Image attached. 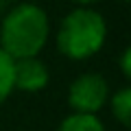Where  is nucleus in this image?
Returning a JSON list of instances; mask_svg holds the SVG:
<instances>
[{
  "label": "nucleus",
  "mask_w": 131,
  "mask_h": 131,
  "mask_svg": "<svg viewBox=\"0 0 131 131\" xmlns=\"http://www.w3.org/2000/svg\"><path fill=\"white\" fill-rule=\"evenodd\" d=\"M129 61H131V50H129V48H125V50H122V55H120V63H122V74H125V77H129V74H131Z\"/></svg>",
  "instance_id": "obj_8"
},
{
  "label": "nucleus",
  "mask_w": 131,
  "mask_h": 131,
  "mask_svg": "<svg viewBox=\"0 0 131 131\" xmlns=\"http://www.w3.org/2000/svg\"><path fill=\"white\" fill-rule=\"evenodd\" d=\"M109 107H112L114 118L122 127H129L131 125V90L129 88L118 90L112 96V101H109Z\"/></svg>",
  "instance_id": "obj_6"
},
{
  "label": "nucleus",
  "mask_w": 131,
  "mask_h": 131,
  "mask_svg": "<svg viewBox=\"0 0 131 131\" xmlns=\"http://www.w3.org/2000/svg\"><path fill=\"white\" fill-rule=\"evenodd\" d=\"M107 98L109 85L96 72L77 77L68 90V105L74 109V114H96L103 109Z\"/></svg>",
  "instance_id": "obj_3"
},
{
  "label": "nucleus",
  "mask_w": 131,
  "mask_h": 131,
  "mask_svg": "<svg viewBox=\"0 0 131 131\" xmlns=\"http://www.w3.org/2000/svg\"><path fill=\"white\" fill-rule=\"evenodd\" d=\"M13 57L0 48V105L13 92Z\"/></svg>",
  "instance_id": "obj_7"
},
{
  "label": "nucleus",
  "mask_w": 131,
  "mask_h": 131,
  "mask_svg": "<svg viewBox=\"0 0 131 131\" xmlns=\"http://www.w3.org/2000/svg\"><path fill=\"white\" fill-rule=\"evenodd\" d=\"M70 2H74V5H79V7H90V5H94V2H98V0H70Z\"/></svg>",
  "instance_id": "obj_9"
},
{
  "label": "nucleus",
  "mask_w": 131,
  "mask_h": 131,
  "mask_svg": "<svg viewBox=\"0 0 131 131\" xmlns=\"http://www.w3.org/2000/svg\"><path fill=\"white\" fill-rule=\"evenodd\" d=\"M57 131H105L96 114H72L59 125Z\"/></svg>",
  "instance_id": "obj_5"
},
{
  "label": "nucleus",
  "mask_w": 131,
  "mask_h": 131,
  "mask_svg": "<svg viewBox=\"0 0 131 131\" xmlns=\"http://www.w3.org/2000/svg\"><path fill=\"white\" fill-rule=\"evenodd\" d=\"M48 68L37 57L13 59V88L22 92H39L48 85Z\"/></svg>",
  "instance_id": "obj_4"
},
{
  "label": "nucleus",
  "mask_w": 131,
  "mask_h": 131,
  "mask_svg": "<svg viewBox=\"0 0 131 131\" xmlns=\"http://www.w3.org/2000/svg\"><path fill=\"white\" fill-rule=\"evenodd\" d=\"M107 37V24L103 15L92 7H77L63 18L57 33V48L68 59H90L96 55Z\"/></svg>",
  "instance_id": "obj_2"
},
{
  "label": "nucleus",
  "mask_w": 131,
  "mask_h": 131,
  "mask_svg": "<svg viewBox=\"0 0 131 131\" xmlns=\"http://www.w3.org/2000/svg\"><path fill=\"white\" fill-rule=\"evenodd\" d=\"M50 22L42 7L24 2L5 15L0 24V48L13 59L37 57L46 46Z\"/></svg>",
  "instance_id": "obj_1"
},
{
  "label": "nucleus",
  "mask_w": 131,
  "mask_h": 131,
  "mask_svg": "<svg viewBox=\"0 0 131 131\" xmlns=\"http://www.w3.org/2000/svg\"><path fill=\"white\" fill-rule=\"evenodd\" d=\"M122 2H127V0H122Z\"/></svg>",
  "instance_id": "obj_10"
}]
</instances>
